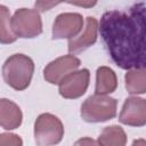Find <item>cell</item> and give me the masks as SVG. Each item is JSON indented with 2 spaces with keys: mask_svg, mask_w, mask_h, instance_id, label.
<instances>
[{
  "mask_svg": "<svg viewBox=\"0 0 146 146\" xmlns=\"http://www.w3.org/2000/svg\"><path fill=\"white\" fill-rule=\"evenodd\" d=\"M100 35L114 63L123 68L145 67V6L136 3L129 14L110 10L103 14Z\"/></svg>",
  "mask_w": 146,
  "mask_h": 146,
  "instance_id": "6da1fadb",
  "label": "cell"
},
{
  "mask_svg": "<svg viewBox=\"0 0 146 146\" xmlns=\"http://www.w3.org/2000/svg\"><path fill=\"white\" fill-rule=\"evenodd\" d=\"M33 71V60L23 54L10 56L2 66V75L6 83L18 91L24 90L30 86Z\"/></svg>",
  "mask_w": 146,
  "mask_h": 146,
  "instance_id": "7a4b0ae2",
  "label": "cell"
},
{
  "mask_svg": "<svg viewBox=\"0 0 146 146\" xmlns=\"http://www.w3.org/2000/svg\"><path fill=\"white\" fill-rule=\"evenodd\" d=\"M116 99L106 95L95 94L82 104L81 116L87 122H104L116 115Z\"/></svg>",
  "mask_w": 146,
  "mask_h": 146,
  "instance_id": "3957f363",
  "label": "cell"
},
{
  "mask_svg": "<svg viewBox=\"0 0 146 146\" xmlns=\"http://www.w3.org/2000/svg\"><path fill=\"white\" fill-rule=\"evenodd\" d=\"M63 136L64 127L57 116L50 113L39 115L34 123V137L38 145L57 144L62 140Z\"/></svg>",
  "mask_w": 146,
  "mask_h": 146,
  "instance_id": "277c9868",
  "label": "cell"
},
{
  "mask_svg": "<svg viewBox=\"0 0 146 146\" xmlns=\"http://www.w3.org/2000/svg\"><path fill=\"white\" fill-rule=\"evenodd\" d=\"M10 22L17 38H34L42 32L41 17L36 9L21 8L15 11Z\"/></svg>",
  "mask_w": 146,
  "mask_h": 146,
  "instance_id": "5b68a950",
  "label": "cell"
},
{
  "mask_svg": "<svg viewBox=\"0 0 146 146\" xmlns=\"http://www.w3.org/2000/svg\"><path fill=\"white\" fill-rule=\"evenodd\" d=\"M90 73L87 68L80 71H73L64 76L59 84V94L64 98L74 99L81 97L89 86Z\"/></svg>",
  "mask_w": 146,
  "mask_h": 146,
  "instance_id": "8992f818",
  "label": "cell"
},
{
  "mask_svg": "<svg viewBox=\"0 0 146 146\" xmlns=\"http://www.w3.org/2000/svg\"><path fill=\"white\" fill-rule=\"evenodd\" d=\"M81 62L73 55H66L58 57L57 59L49 63L43 70L44 79L52 84H58L60 80L68 73L75 71L80 66Z\"/></svg>",
  "mask_w": 146,
  "mask_h": 146,
  "instance_id": "52a82bcc",
  "label": "cell"
},
{
  "mask_svg": "<svg viewBox=\"0 0 146 146\" xmlns=\"http://www.w3.org/2000/svg\"><path fill=\"white\" fill-rule=\"evenodd\" d=\"M83 26V19L80 14L64 13L57 16L52 26V39H72L76 36Z\"/></svg>",
  "mask_w": 146,
  "mask_h": 146,
  "instance_id": "ba28073f",
  "label": "cell"
},
{
  "mask_svg": "<svg viewBox=\"0 0 146 146\" xmlns=\"http://www.w3.org/2000/svg\"><path fill=\"white\" fill-rule=\"evenodd\" d=\"M119 120L123 124L143 127L146 123V102L143 98L130 97L125 99Z\"/></svg>",
  "mask_w": 146,
  "mask_h": 146,
  "instance_id": "9c48e42d",
  "label": "cell"
},
{
  "mask_svg": "<svg viewBox=\"0 0 146 146\" xmlns=\"http://www.w3.org/2000/svg\"><path fill=\"white\" fill-rule=\"evenodd\" d=\"M97 31L98 23L96 18L87 17L83 33L68 40V51L72 54H78L92 46L97 40Z\"/></svg>",
  "mask_w": 146,
  "mask_h": 146,
  "instance_id": "30bf717a",
  "label": "cell"
},
{
  "mask_svg": "<svg viewBox=\"0 0 146 146\" xmlns=\"http://www.w3.org/2000/svg\"><path fill=\"white\" fill-rule=\"evenodd\" d=\"M22 112L19 107L9 99H0V125L6 130H13L22 123Z\"/></svg>",
  "mask_w": 146,
  "mask_h": 146,
  "instance_id": "8fae6325",
  "label": "cell"
},
{
  "mask_svg": "<svg viewBox=\"0 0 146 146\" xmlns=\"http://www.w3.org/2000/svg\"><path fill=\"white\" fill-rule=\"evenodd\" d=\"M116 87L117 80L114 71L106 66L99 67L96 74V94L107 95L113 92Z\"/></svg>",
  "mask_w": 146,
  "mask_h": 146,
  "instance_id": "7c38bea8",
  "label": "cell"
},
{
  "mask_svg": "<svg viewBox=\"0 0 146 146\" xmlns=\"http://www.w3.org/2000/svg\"><path fill=\"white\" fill-rule=\"evenodd\" d=\"M125 88L130 94H144L146 90L145 67L131 68L125 74Z\"/></svg>",
  "mask_w": 146,
  "mask_h": 146,
  "instance_id": "4fadbf2b",
  "label": "cell"
},
{
  "mask_svg": "<svg viewBox=\"0 0 146 146\" xmlns=\"http://www.w3.org/2000/svg\"><path fill=\"white\" fill-rule=\"evenodd\" d=\"M127 141L125 133L121 127L112 125L106 127L103 132L98 137V144L100 145H115V146H122Z\"/></svg>",
  "mask_w": 146,
  "mask_h": 146,
  "instance_id": "5bb4252c",
  "label": "cell"
},
{
  "mask_svg": "<svg viewBox=\"0 0 146 146\" xmlns=\"http://www.w3.org/2000/svg\"><path fill=\"white\" fill-rule=\"evenodd\" d=\"M10 21L9 9L0 5V43H13L17 39L11 30Z\"/></svg>",
  "mask_w": 146,
  "mask_h": 146,
  "instance_id": "9a60e30c",
  "label": "cell"
},
{
  "mask_svg": "<svg viewBox=\"0 0 146 146\" xmlns=\"http://www.w3.org/2000/svg\"><path fill=\"white\" fill-rule=\"evenodd\" d=\"M22 139L13 133H0V145H22Z\"/></svg>",
  "mask_w": 146,
  "mask_h": 146,
  "instance_id": "2e32d148",
  "label": "cell"
},
{
  "mask_svg": "<svg viewBox=\"0 0 146 146\" xmlns=\"http://www.w3.org/2000/svg\"><path fill=\"white\" fill-rule=\"evenodd\" d=\"M63 1H66V0H36L35 8L40 11H47Z\"/></svg>",
  "mask_w": 146,
  "mask_h": 146,
  "instance_id": "e0dca14e",
  "label": "cell"
},
{
  "mask_svg": "<svg viewBox=\"0 0 146 146\" xmlns=\"http://www.w3.org/2000/svg\"><path fill=\"white\" fill-rule=\"evenodd\" d=\"M68 3L83 7V8H91L97 3V0H66Z\"/></svg>",
  "mask_w": 146,
  "mask_h": 146,
  "instance_id": "ac0fdd59",
  "label": "cell"
},
{
  "mask_svg": "<svg viewBox=\"0 0 146 146\" xmlns=\"http://www.w3.org/2000/svg\"><path fill=\"white\" fill-rule=\"evenodd\" d=\"M79 144H96V143L92 141V140H90V139H83V140L76 141V145H79Z\"/></svg>",
  "mask_w": 146,
  "mask_h": 146,
  "instance_id": "d6986e66",
  "label": "cell"
}]
</instances>
